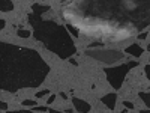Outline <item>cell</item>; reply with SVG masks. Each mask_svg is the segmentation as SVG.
<instances>
[{
  "label": "cell",
  "instance_id": "cell-1",
  "mask_svg": "<svg viewBox=\"0 0 150 113\" xmlns=\"http://www.w3.org/2000/svg\"><path fill=\"white\" fill-rule=\"evenodd\" d=\"M0 89L17 92L24 87H38L50 72L48 64L33 48L2 42Z\"/></svg>",
  "mask_w": 150,
  "mask_h": 113
},
{
  "label": "cell",
  "instance_id": "cell-2",
  "mask_svg": "<svg viewBox=\"0 0 150 113\" xmlns=\"http://www.w3.org/2000/svg\"><path fill=\"white\" fill-rule=\"evenodd\" d=\"M27 18L33 27L35 39L42 42L51 53L57 54L60 59H69L77 53V47L63 26L53 20H42V15H36L33 12H30Z\"/></svg>",
  "mask_w": 150,
  "mask_h": 113
},
{
  "label": "cell",
  "instance_id": "cell-3",
  "mask_svg": "<svg viewBox=\"0 0 150 113\" xmlns=\"http://www.w3.org/2000/svg\"><path fill=\"white\" fill-rule=\"evenodd\" d=\"M135 67H138V60H129V62H126V64H122V65H117V67L105 68L104 72L107 75V80L110 82V84L114 87L116 91H120L126 74Z\"/></svg>",
  "mask_w": 150,
  "mask_h": 113
},
{
  "label": "cell",
  "instance_id": "cell-4",
  "mask_svg": "<svg viewBox=\"0 0 150 113\" xmlns=\"http://www.w3.org/2000/svg\"><path fill=\"white\" fill-rule=\"evenodd\" d=\"M86 54L92 59L105 62L108 65L116 64V62L123 59V53L117 51V50H86Z\"/></svg>",
  "mask_w": 150,
  "mask_h": 113
},
{
  "label": "cell",
  "instance_id": "cell-5",
  "mask_svg": "<svg viewBox=\"0 0 150 113\" xmlns=\"http://www.w3.org/2000/svg\"><path fill=\"white\" fill-rule=\"evenodd\" d=\"M72 104H74V109L77 110L78 113H90V110H92L89 103L84 101V99H81V98H77V97L72 98Z\"/></svg>",
  "mask_w": 150,
  "mask_h": 113
},
{
  "label": "cell",
  "instance_id": "cell-6",
  "mask_svg": "<svg viewBox=\"0 0 150 113\" xmlns=\"http://www.w3.org/2000/svg\"><path fill=\"white\" fill-rule=\"evenodd\" d=\"M101 101L107 106V109L114 110V109H116V103H117V94H114V92L107 94L105 97H102V98H101Z\"/></svg>",
  "mask_w": 150,
  "mask_h": 113
},
{
  "label": "cell",
  "instance_id": "cell-7",
  "mask_svg": "<svg viewBox=\"0 0 150 113\" xmlns=\"http://www.w3.org/2000/svg\"><path fill=\"white\" fill-rule=\"evenodd\" d=\"M125 53H128V54H131L132 57H141V54L144 53V50H143V47L141 45H138V44H132V45H129V47H126L125 48Z\"/></svg>",
  "mask_w": 150,
  "mask_h": 113
},
{
  "label": "cell",
  "instance_id": "cell-8",
  "mask_svg": "<svg viewBox=\"0 0 150 113\" xmlns=\"http://www.w3.org/2000/svg\"><path fill=\"white\" fill-rule=\"evenodd\" d=\"M50 9H51L50 6L41 5V3H33L32 5V12H33V14H36V15H42V14H45V12L50 11Z\"/></svg>",
  "mask_w": 150,
  "mask_h": 113
},
{
  "label": "cell",
  "instance_id": "cell-9",
  "mask_svg": "<svg viewBox=\"0 0 150 113\" xmlns=\"http://www.w3.org/2000/svg\"><path fill=\"white\" fill-rule=\"evenodd\" d=\"M14 2L12 0H0V12H11L14 11Z\"/></svg>",
  "mask_w": 150,
  "mask_h": 113
},
{
  "label": "cell",
  "instance_id": "cell-10",
  "mask_svg": "<svg viewBox=\"0 0 150 113\" xmlns=\"http://www.w3.org/2000/svg\"><path fill=\"white\" fill-rule=\"evenodd\" d=\"M138 95H140V99H143L144 106L149 109V107H150V94H149V92H140Z\"/></svg>",
  "mask_w": 150,
  "mask_h": 113
},
{
  "label": "cell",
  "instance_id": "cell-11",
  "mask_svg": "<svg viewBox=\"0 0 150 113\" xmlns=\"http://www.w3.org/2000/svg\"><path fill=\"white\" fill-rule=\"evenodd\" d=\"M66 27H68V30H69V32H72V35H74L75 38L80 36V30H78L77 27H75L74 24H69V23H68V26H66Z\"/></svg>",
  "mask_w": 150,
  "mask_h": 113
},
{
  "label": "cell",
  "instance_id": "cell-12",
  "mask_svg": "<svg viewBox=\"0 0 150 113\" xmlns=\"http://www.w3.org/2000/svg\"><path fill=\"white\" fill-rule=\"evenodd\" d=\"M30 30H26V29H20L18 32H17V35L20 36V38H30Z\"/></svg>",
  "mask_w": 150,
  "mask_h": 113
},
{
  "label": "cell",
  "instance_id": "cell-13",
  "mask_svg": "<svg viewBox=\"0 0 150 113\" xmlns=\"http://www.w3.org/2000/svg\"><path fill=\"white\" fill-rule=\"evenodd\" d=\"M21 104H23V106H27V107H35V106H38L35 99H24Z\"/></svg>",
  "mask_w": 150,
  "mask_h": 113
},
{
  "label": "cell",
  "instance_id": "cell-14",
  "mask_svg": "<svg viewBox=\"0 0 150 113\" xmlns=\"http://www.w3.org/2000/svg\"><path fill=\"white\" fill-rule=\"evenodd\" d=\"M32 110L33 112H48V107L45 106H35V107H32Z\"/></svg>",
  "mask_w": 150,
  "mask_h": 113
},
{
  "label": "cell",
  "instance_id": "cell-15",
  "mask_svg": "<svg viewBox=\"0 0 150 113\" xmlns=\"http://www.w3.org/2000/svg\"><path fill=\"white\" fill-rule=\"evenodd\" d=\"M50 94V91L48 89H44V91H39V92H38L36 94V98H44V97H47Z\"/></svg>",
  "mask_w": 150,
  "mask_h": 113
},
{
  "label": "cell",
  "instance_id": "cell-16",
  "mask_svg": "<svg viewBox=\"0 0 150 113\" xmlns=\"http://www.w3.org/2000/svg\"><path fill=\"white\" fill-rule=\"evenodd\" d=\"M123 106L126 107V109H129V110H134V109H135L134 103H131V101H123Z\"/></svg>",
  "mask_w": 150,
  "mask_h": 113
},
{
  "label": "cell",
  "instance_id": "cell-17",
  "mask_svg": "<svg viewBox=\"0 0 150 113\" xmlns=\"http://www.w3.org/2000/svg\"><path fill=\"white\" fill-rule=\"evenodd\" d=\"M9 113H35L33 110H9Z\"/></svg>",
  "mask_w": 150,
  "mask_h": 113
},
{
  "label": "cell",
  "instance_id": "cell-18",
  "mask_svg": "<svg viewBox=\"0 0 150 113\" xmlns=\"http://www.w3.org/2000/svg\"><path fill=\"white\" fill-rule=\"evenodd\" d=\"M0 110L8 112V103H5V101H0Z\"/></svg>",
  "mask_w": 150,
  "mask_h": 113
},
{
  "label": "cell",
  "instance_id": "cell-19",
  "mask_svg": "<svg viewBox=\"0 0 150 113\" xmlns=\"http://www.w3.org/2000/svg\"><path fill=\"white\" fill-rule=\"evenodd\" d=\"M137 38H138V39L141 41V39H146V38H147V32H143V33H138V36H137Z\"/></svg>",
  "mask_w": 150,
  "mask_h": 113
},
{
  "label": "cell",
  "instance_id": "cell-20",
  "mask_svg": "<svg viewBox=\"0 0 150 113\" xmlns=\"http://www.w3.org/2000/svg\"><path fill=\"white\" fill-rule=\"evenodd\" d=\"M54 99H56V95H51V97L48 98V101H47V104H48V106H50V104H53V103H54Z\"/></svg>",
  "mask_w": 150,
  "mask_h": 113
},
{
  "label": "cell",
  "instance_id": "cell-21",
  "mask_svg": "<svg viewBox=\"0 0 150 113\" xmlns=\"http://www.w3.org/2000/svg\"><path fill=\"white\" fill-rule=\"evenodd\" d=\"M6 27V21L5 20H2V18H0V30H3Z\"/></svg>",
  "mask_w": 150,
  "mask_h": 113
},
{
  "label": "cell",
  "instance_id": "cell-22",
  "mask_svg": "<svg viewBox=\"0 0 150 113\" xmlns=\"http://www.w3.org/2000/svg\"><path fill=\"white\" fill-rule=\"evenodd\" d=\"M47 113H65V112H60V110H56V109H48Z\"/></svg>",
  "mask_w": 150,
  "mask_h": 113
},
{
  "label": "cell",
  "instance_id": "cell-23",
  "mask_svg": "<svg viewBox=\"0 0 150 113\" xmlns=\"http://www.w3.org/2000/svg\"><path fill=\"white\" fill-rule=\"evenodd\" d=\"M69 62H71V64H72L74 67H77V65H78V62L75 60V59H72V57H69Z\"/></svg>",
  "mask_w": 150,
  "mask_h": 113
},
{
  "label": "cell",
  "instance_id": "cell-24",
  "mask_svg": "<svg viewBox=\"0 0 150 113\" xmlns=\"http://www.w3.org/2000/svg\"><path fill=\"white\" fill-rule=\"evenodd\" d=\"M60 97H62V98H63V99H66V98H68V95H66L65 92H60Z\"/></svg>",
  "mask_w": 150,
  "mask_h": 113
},
{
  "label": "cell",
  "instance_id": "cell-25",
  "mask_svg": "<svg viewBox=\"0 0 150 113\" xmlns=\"http://www.w3.org/2000/svg\"><path fill=\"white\" fill-rule=\"evenodd\" d=\"M149 68H150V67H149V65H146V69H144V72H146V75H149Z\"/></svg>",
  "mask_w": 150,
  "mask_h": 113
},
{
  "label": "cell",
  "instance_id": "cell-26",
  "mask_svg": "<svg viewBox=\"0 0 150 113\" xmlns=\"http://www.w3.org/2000/svg\"><path fill=\"white\" fill-rule=\"evenodd\" d=\"M41 2H44V0H41Z\"/></svg>",
  "mask_w": 150,
  "mask_h": 113
}]
</instances>
